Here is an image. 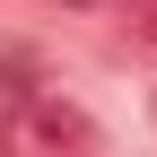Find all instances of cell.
<instances>
[{
	"label": "cell",
	"instance_id": "1",
	"mask_svg": "<svg viewBox=\"0 0 157 157\" xmlns=\"http://www.w3.org/2000/svg\"><path fill=\"white\" fill-rule=\"evenodd\" d=\"M0 140H9V157H78L96 148V122L70 105V96H26V105H9V122H0Z\"/></svg>",
	"mask_w": 157,
	"mask_h": 157
},
{
	"label": "cell",
	"instance_id": "2",
	"mask_svg": "<svg viewBox=\"0 0 157 157\" xmlns=\"http://www.w3.org/2000/svg\"><path fill=\"white\" fill-rule=\"evenodd\" d=\"M26 96H44V61L26 44H0V105H26Z\"/></svg>",
	"mask_w": 157,
	"mask_h": 157
},
{
	"label": "cell",
	"instance_id": "3",
	"mask_svg": "<svg viewBox=\"0 0 157 157\" xmlns=\"http://www.w3.org/2000/svg\"><path fill=\"white\" fill-rule=\"evenodd\" d=\"M131 35H140V44H157V0H131Z\"/></svg>",
	"mask_w": 157,
	"mask_h": 157
},
{
	"label": "cell",
	"instance_id": "4",
	"mask_svg": "<svg viewBox=\"0 0 157 157\" xmlns=\"http://www.w3.org/2000/svg\"><path fill=\"white\" fill-rule=\"evenodd\" d=\"M61 9H96V0H61Z\"/></svg>",
	"mask_w": 157,
	"mask_h": 157
}]
</instances>
